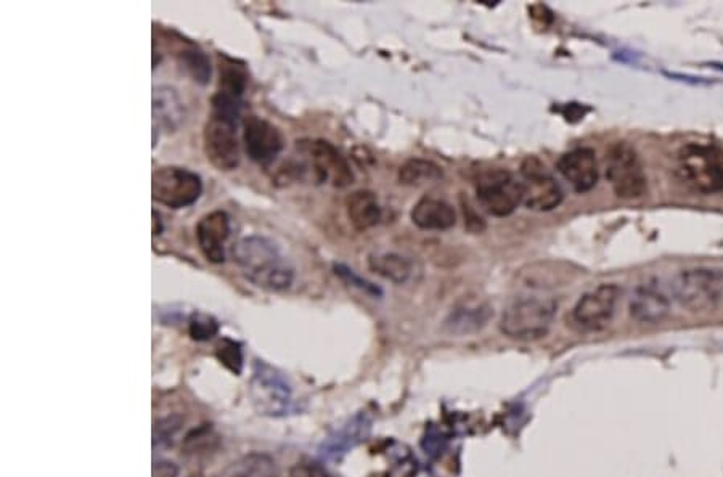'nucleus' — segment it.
Listing matches in <instances>:
<instances>
[{
  "mask_svg": "<svg viewBox=\"0 0 723 477\" xmlns=\"http://www.w3.org/2000/svg\"><path fill=\"white\" fill-rule=\"evenodd\" d=\"M290 477H330L322 466L315 463H298L291 469Z\"/></svg>",
  "mask_w": 723,
  "mask_h": 477,
  "instance_id": "c756f323",
  "label": "nucleus"
},
{
  "mask_svg": "<svg viewBox=\"0 0 723 477\" xmlns=\"http://www.w3.org/2000/svg\"><path fill=\"white\" fill-rule=\"evenodd\" d=\"M619 298L621 288L613 283L585 293L572 309V325L581 331L603 330L613 320Z\"/></svg>",
  "mask_w": 723,
  "mask_h": 477,
  "instance_id": "9d476101",
  "label": "nucleus"
},
{
  "mask_svg": "<svg viewBox=\"0 0 723 477\" xmlns=\"http://www.w3.org/2000/svg\"><path fill=\"white\" fill-rule=\"evenodd\" d=\"M463 209H465V222L466 225H468V229L473 230L474 233H481L482 230L486 229V224H484V221H482L481 217L473 214L470 206H465V208Z\"/></svg>",
  "mask_w": 723,
  "mask_h": 477,
  "instance_id": "2f4dec72",
  "label": "nucleus"
},
{
  "mask_svg": "<svg viewBox=\"0 0 723 477\" xmlns=\"http://www.w3.org/2000/svg\"><path fill=\"white\" fill-rule=\"evenodd\" d=\"M301 143L304 153L311 159L312 171L317 182L338 188L349 187L354 182L351 166L333 143L327 140Z\"/></svg>",
  "mask_w": 723,
  "mask_h": 477,
  "instance_id": "f8f14e48",
  "label": "nucleus"
},
{
  "mask_svg": "<svg viewBox=\"0 0 723 477\" xmlns=\"http://www.w3.org/2000/svg\"><path fill=\"white\" fill-rule=\"evenodd\" d=\"M413 224L423 230H449L457 222V214L452 204L438 198L425 196L412 209Z\"/></svg>",
  "mask_w": 723,
  "mask_h": 477,
  "instance_id": "6ab92c4d",
  "label": "nucleus"
},
{
  "mask_svg": "<svg viewBox=\"0 0 723 477\" xmlns=\"http://www.w3.org/2000/svg\"><path fill=\"white\" fill-rule=\"evenodd\" d=\"M556 310L558 302L553 298H518L503 310L500 331L515 341H537L544 338L552 328Z\"/></svg>",
  "mask_w": 723,
  "mask_h": 477,
  "instance_id": "f03ea898",
  "label": "nucleus"
},
{
  "mask_svg": "<svg viewBox=\"0 0 723 477\" xmlns=\"http://www.w3.org/2000/svg\"><path fill=\"white\" fill-rule=\"evenodd\" d=\"M217 359L224 363L225 367L233 371L235 375H240L243 368V351L241 344L233 339L224 338L216 349Z\"/></svg>",
  "mask_w": 723,
  "mask_h": 477,
  "instance_id": "cd10ccee",
  "label": "nucleus"
},
{
  "mask_svg": "<svg viewBox=\"0 0 723 477\" xmlns=\"http://www.w3.org/2000/svg\"><path fill=\"white\" fill-rule=\"evenodd\" d=\"M177 58H179L182 70H185L193 81L198 82L201 86L208 84L211 79V63L203 50L198 49L195 45H190V47L180 50Z\"/></svg>",
  "mask_w": 723,
  "mask_h": 477,
  "instance_id": "a878e982",
  "label": "nucleus"
},
{
  "mask_svg": "<svg viewBox=\"0 0 723 477\" xmlns=\"http://www.w3.org/2000/svg\"><path fill=\"white\" fill-rule=\"evenodd\" d=\"M161 230H163V225H161V219L158 214H156V211H153V235H161Z\"/></svg>",
  "mask_w": 723,
  "mask_h": 477,
  "instance_id": "473e14b6",
  "label": "nucleus"
},
{
  "mask_svg": "<svg viewBox=\"0 0 723 477\" xmlns=\"http://www.w3.org/2000/svg\"><path fill=\"white\" fill-rule=\"evenodd\" d=\"M248 391L254 410L261 416L282 418L295 410L291 384L282 371L264 360H254Z\"/></svg>",
  "mask_w": 723,
  "mask_h": 477,
  "instance_id": "20e7f679",
  "label": "nucleus"
},
{
  "mask_svg": "<svg viewBox=\"0 0 723 477\" xmlns=\"http://www.w3.org/2000/svg\"><path fill=\"white\" fill-rule=\"evenodd\" d=\"M370 269L389 282L404 285L413 275V262L399 253H380L370 257Z\"/></svg>",
  "mask_w": 723,
  "mask_h": 477,
  "instance_id": "4be33fe9",
  "label": "nucleus"
},
{
  "mask_svg": "<svg viewBox=\"0 0 723 477\" xmlns=\"http://www.w3.org/2000/svg\"><path fill=\"white\" fill-rule=\"evenodd\" d=\"M494 317V309L487 301L465 299L452 309L444 322V330L449 335L468 336L479 333L487 327Z\"/></svg>",
  "mask_w": 723,
  "mask_h": 477,
  "instance_id": "f3484780",
  "label": "nucleus"
},
{
  "mask_svg": "<svg viewBox=\"0 0 723 477\" xmlns=\"http://www.w3.org/2000/svg\"><path fill=\"white\" fill-rule=\"evenodd\" d=\"M219 477H278V469L270 455L254 452L233 461Z\"/></svg>",
  "mask_w": 723,
  "mask_h": 477,
  "instance_id": "5701e85b",
  "label": "nucleus"
},
{
  "mask_svg": "<svg viewBox=\"0 0 723 477\" xmlns=\"http://www.w3.org/2000/svg\"><path fill=\"white\" fill-rule=\"evenodd\" d=\"M672 294L691 312L717 309L723 302V270L701 267L680 272L672 282Z\"/></svg>",
  "mask_w": 723,
  "mask_h": 477,
  "instance_id": "39448f33",
  "label": "nucleus"
},
{
  "mask_svg": "<svg viewBox=\"0 0 723 477\" xmlns=\"http://www.w3.org/2000/svg\"><path fill=\"white\" fill-rule=\"evenodd\" d=\"M243 143L246 155L261 166L274 163L275 158L285 148V139L280 129L259 116H248L243 121Z\"/></svg>",
  "mask_w": 723,
  "mask_h": 477,
  "instance_id": "ddd939ff",
  "label": "nucleus"
},
{
  "mask_svg": "<svg viewBox=\"0 0 723 477\" xmlns=\"http://www.w3.org/2000/svg\"><path fill=\"white\" fill-rule=\"evenodd\" d=\"M524 204L532 211L547 212L558 208L563 201V190L536 156H529L521 164Z\"/></svg>",
  "mask_w": 723,
  "mask_h": 477,
  "instance_id": "9b49d317",
  "label": "nucleus"
},
{
  "mask_svg": "<svg viewBox=\"0 0 723 477\" xmlns=\"http://www.w3.org/2000/svg\"><path fill=\"white\" fill-rule=\"evenodd\" d=\"M198 246L206 261L222 264L225 261V241L230 237V217L222 209L208 212L198 221Z\"/></svg>",
  "mask_w": 723,
  "mask_h": 477,
  "instance_id": "4468645a",
  "label": "nucleus"
},
{
  "mask_svg": "<svg viewBox=\"0 0 723 477\" xmlns=\"http://www.w3.org/2000/svg\"><path fill=\"white\" fill-rule=\"evenodd\" d=\"M219 333V322L206 314H193L188 320V335L195 341H209Z\"/></svg>",
  "mask_w": 723,
  "mask_h": 477,
  "instance_id": "bb28decb",
  "label": "nucleus"
},
{
  "mask_svg": "<svg viewBox=\"0 0 723 477\" xmlns=\"http://www.w3.org/2000/svg\"><path fill=\"white\" fill-rule=\"evenodd\" d=\"M524 184L505 169L487 171L476 180L479 204L495 217H507L524 203Z\"/></svg>",
  "mask_w": 723,
  "mask_h": 477,
  "instance_id": "6e6552de",
  "label": "nucleus"
},
{
  "mask_svg": "<svg viewBox=\"0 0 723 477\" xmlns=\"http://www.w3.org/2000/svg\"><path fill=\"white\" fill-rule=\"evenodd\" d=\"M179 469L171 461H158L153 466V477H177Z\"/></svg>",
  "mask_w": 723,
  "mask_h": 477,
  "instance_id": "7c9ffc66",
  "label": "nucleus"
},
{
  "mask_svg": "<svg viewBox=\"0 0 723 477\" xmlns=\"http://www.w3.org/2000/svg\"><path fill=\"white\" fill-rule=\"evenodd\" d=\"M232 257L241 274L262 290L285 291L295 282V267L270 238H241L233 245Z\"/></svg>",
  "mask_w": 723,
  "mask_h": 477,
  "instance_id": "f257e3e1",
  "label": "nucleus"
},
{
  "mask_svg": "<svg viewBox=\"0 0 723 477\" xmlns=\"http://www.w3.org/2000/svg\"><path fill=\"white\" fill-rule=\"evenodd\" d=\"M238 119L211 113L203 131L206 158L219 171H233L240 164Z\"/></svg>",
  "mask_w": 723,
  "mask_h": 477,
  "instance_id": "1a4fd4ad",
  "label": "nucleus"
},
{
  "mask_svg": "<svg viewBox=\"0 0 723 477\" xmlns=\"http://www.w3.org/2000/svg\"><path fill=\"white\" fill-rule=\"evenodd\" d=\"M606 179L622 200H637L648 187L642 159L625 142L613 143L606 151Z\"/></svg>",
  "mask_w": 723,
  "mask_h": 477,
  "instance_id": "423d86ee",
  "label": "nucleus"
},
{
  "mask_svg": "<svg viewBox=\"0 0 723 477\" xmlns=\"http://www.w3.org/2000/svg\"><path fill=\"white\" fill-rule=\"evenodd\" d=\"M372 431V418L365 412L352 416L348 423L336 429L328 439L320 445V457L328 461H340L346 453L362 444Z\"/></svg>",
  "mask_w": 723,
  "mask_h": 477,
  "instance_id": "2eb2a0df",
  "label": "nucleus"
},
{
  "mask_svg": "<svg viewBox=\"0 0 723 477\" xmlns=\"http://www.w3.org/2000/svg\"><path fill=\"white\" fill-rule=\"evenodd\" d=\"M346 211L352 227L359 232L373 229L375 225L380 224L383 217L380 201L370 190H357L349 195L346 200Z\"/></svg>",
  "mask_w": 723,
  "mask_h": 477,
  "instance_id": "412c9836",
  "label": "nucleus"
},
{
  "mask_svg": "<svg viewBox=\"0 0 723 477\" xmlns=\"http://www.w3.org/2000/svg\"><path fill=\"white\" fill-rule=\"evenodd\" d=\"M184 103L180 100L176 89L169 86L155 87L153 90V121L155 127H161L166 132L179 129L184 121Z\"/></svg>",
  "mask_w": 723,
  "mask_h": 477,
  "instance_id": "aec40b11",
  "label": "nucleus"
},
{
  "mask_svg": "<svg viewBox=\"0 0 723 477\" xmlns=\"http://www.w3.org/2000/svg\"><path fill=\"white\" fill-rule=\"evenodd\" d=\"M630 315L638 323L656 325L669 317L670 299L656 283L638 286L629 304Z\"/></svg>",
  "mask_w": 723,
  "mask_h": 477,
  "instance_id": "a211bd4d",
  "label": "nucleus"
},
{
  "mask_svg": "<svg viewBox=\"0 0 723 477\" xmlns=\"http://www.w3.org/2000/svg\"><path fill=\"white\" fill-rule=\"evenodd\" d=\"M246 86H248V71L245 63L219 53V90L241 98L245 94Z\"/></svg>",
  "mask_w": 723,
  "mask_h": 477,
  "instance_id": "b1692460",
  "label": "nucleus"
},
{
  "mask_svg": "<svg viewBox=\"0 0 723 477\" xmlns=\"http://www.w3.org/2000/svg\"><path fill=\"white\" fill-rule=\"evenodd\" d=\"M203 180L197 172L179 166H163L152 176V198L166 208L184 209L200 200Z\"/></svg>",
  "mask_w": 723,
  "mask_h": 477,
  "instance_id": "0eeeda50",
  "label": "nucleus"
},
{
  "mask_svg": "<svg viewBox=\"0 0 723 477\" xmlns=\"http://www.w3.org/2000/svg\"><path fill=\"white\" fill-rule=\"evenodd\" d=\"M441 179L442 169L426 159H410L399 171V180L404 185L433 184Z\"/></svg>",
  "mask_w": 723,
  "mask_h": 477,
  "instance_id": "393cba45",
  "label": "nucleus"
},
{
  "mask_svg": "<svg viewBox=\"0 0 723 477\" xmlns=\"http://www.w3.org/2000/svg\"><path fill=\"white\" fill-rule=\"evenodd\" d=\"M677 172L685 184L698 192H723L722 148L709 143H688L677 153Z\"/></svg>",
  "mask_w": 723,
  "mask_h": 477,
  "instance_id": "7ed1b4c3",
  "label": "nucleus"
},
{
  "mask_svg": "<svg viewBox=\"0 0 723 477\" xmlns=\"http://www.w3.org/2000/svg\"><path fill=\"white\" fill-rule=\"evenodd\" d=\"M558 172L577 193H587L598 184L597 155L592 148H576L561 156Z\"/></svg>",
  "mask_w": 723,
  "mask_h": 477,
  "instance_id": "dca6fc26",
  "label": "nucleus"
},
{
  "mask_svg": "<svg viewBox=\"0 0 723 477\" xmlns=\"http://www.w3.org/2000/svg\"><path fill=\"white\" fill-rule=\"evenodd\" d=\"M182 424V418L180 416H168L164 420L158 421L153 431V445H169L172 442V437L176 436L177 431L180 429Z\"/></svg>",
  "mask_w": 723,
  "mask_h": 477,
  "instance_id": "c85d7f7f",
  "label": "nucleus"
}]
</instances>
